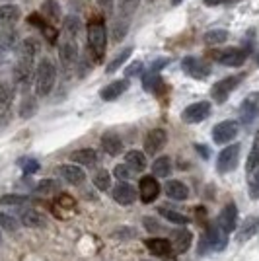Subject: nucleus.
I'll return each mask as SVG.
<instances>
[{
    "instance_id": "obj_1",
    "label": "nucleus",
    "mask_w": 259,
    "mask_h": 261,
    "mask_svg": "<svg viewBox=\"0 0 259 261\" xmlns=\"http://www.w3.org/2000/svg\"><path fill=\"white\" fill-rule=\"evenodd\" d=\"M41 51V45L37 37H25L20 47H18V59L12 70V78L14 84L20 90H28V86L32 84L33 74H35V59L37 53Z\"/></svg>"
},
{
    "instance_id": "obj_2",
    "label": "nucleus",
    "mask_w": 259,
    "mask_h": 261,
    "mask_svg": "<svg viewBox=\"0 0 259 261\" xmlns=\"http://www.w3.org/2000/svg\"><path fill=\"white\" fill-rule=\"evenodd\" d=\"M86 47L94 63H101L108 49V30L103 20H92L86 28Z\"/></svg>"
},
{
    "instance_id": "obj_3",
    "label": "nucleus",
    "mask_w": 259,
    "mask_h": 261,
    "mask_svg": "<svg viewBox=\"0 0 259 261\" xmlns=\"http://www.w3.org/2000/svg\"><path fill=\"white\" fill-rule=\"evenodd\" d=\"M57 80V68H55L51 59H41L35 66V74H33V88H35V96L45 98L51 94Z\"/></svg>"
},
{
    "instance_id": "obj_4",
    "label": "nucleus",
    "mask_w": 259,
    "mask_h": 261,
    "mask_svg": "<svg viewBox=\"0 0 259 261\" xmlns=\"http://www.w3.org/2000/svg\"><path fill=\"white\" fill-rule=\"evenodd\" d=\"M209 59L222 66H242L248 59V49L240 47H228V49H218V51H209Z\"/></svg>"
},
{
    "instance_id": "obj_5",
    "label": "nucleus",
    "mask_w": 259,
    "mask_h": 261,
    "mask_svg": "<svg viewBox=\"0 0 259 261\" xmlns=\"http://www.w3.org/2000/svg\"><path fill=\"white\" fill-rule=\"evenodd\" d=\"M59 59L65 70H70L78 59V41L66 35H59Z\"/></svg>"
},
{
    "instance_id": "obj_6",
    "label": "nucleus",
    "mask_w": 259,
    "mask_h": 261,
    "mask_svg": "<svg viewBox=\"0 0 259 261\" xmlns=\"http://www.w3.org/2000/svg\"><path fill=\"white\" fill-rule=\"evenodd\" d=\"M240 152H242L240 144H228L226 148L218 154V158H216V170L220 174L234 172L238 168V162H240Z\"/></svg>"
},
{
    "instance_id": "obj_7",
    "label": "nucleus",
    "mask_w": 259,
    "mask_h": 261,
    "mask_svg": "<svg viewBox=\"0 0 259 261\" xmlns=\"http://www.w3.org/2000/svg\"><path fill=\"white\" fill-rule=\"evenodd\" d=\"M242 80H244L242 74H234V76H226V78H222V80H218V82L213 84V88H211L213 99H215L216 103H224L228 99V96L236 90L238 84H240Z\"/></svg>"
},
{
    "instance_id": "obj_8",
    "label": "nucleus",
    "mask_w": 259,
    "mask_h": 261,
    "mask_svg": "<svg viewBox=\"0 0 259 261\" xmlns=\"http://www.w3.org/2000/svg\"><path fill=\"white\" fill-rule=\"evenodd\" d=\"M238 133H240V123L238 121H222V123L215 125V129H213V141L216 144H228V142L236 139Z\"/></svg>"
},
{
    "instance_id": "obj_9",
    "label": "nucleus",
    "mask_w": 259,
    "mask_h": 261,
    "mask_svg": "<svg viewBox=\"0 0 259 261\" xmlns=\"http://www.w3.org/2000/svg\"><path fill=\"white\" fill-rule=\"evenodd\" d=\"M182 68L185 70V74L197 80H205L211 74V65L205 59H197V57H185L182 61Z\"/></svg>"
},
{
    "instance_id": "obj_10",
    "label": "nucleus",
    "mask_w": 259,
    "mask_h": 261,
    "mask_svg": "<svg viewBox=\"0 0 259 261\" xmlns=\"http://www.w3.org/2000/svg\"><path fill=\"white\" fill-rule=\"evenodd\" d=\"M211 101H197V103H191L182 111V119L189 125H195V123H201L205 121L209 115H211Z\"/></svg>"
},
{
    "instance_id": "obj_11",
    "label": "nucleus",
    "mask_w": 259,
    "mask_h": 261,
    "mask_svg": "<svg viewBox=\"0 0 259 261\" xmlns=\"http://www.w3.org/2000/svg\"><path fill=\"white\" fill-rule=\"evenodd\" d=\"M216 224L224 234H230L238 228V208L234 203H228L226 207L222 208V213L216 218Z\"/></svg>"
},
{
    "instance_id": "obj_12",
    "label": "nucleus",
    "mask_w": 259,
    "mask_h": 261,
    "mask_svg": "<svg viewBox=\"0 0 259 261\" xmlns=\"http://www.w3.org/2000/svg\"><path fill=\"white\" fill-rule=\"evenodd\" d=\"M139 195H141V201L142 203H154L158 195H160V184L156 181V177L154 175H144L141 179V184H139Z\"/></svg>"
},
{
    "instance_id": "obj_13",
    "label": "nucleus",
    "mask_w": 259,
    "mask_h": 261,
    "mask_svg": "<svg viewBox=\"0 0 259 261\" xmlns=\"http://www.w3.org/2000/svg\"><path fill=\"white\" fill-rule=\"evenodd\" d=\"M166 142H168V133L166 130L152 129L146 135V139H144V150H146V154L154 156V154H158L166 146Z\"/></svg>"
},
{
    "instance_id": "obj_14",
    "label": "nucleus",
    "mask_w": 259,
    "mask_h": 261,
    "mask_svg": "<svg viewBox=\"0 0 259 261\" xmlns=\"http://www.w3.org/2000/svg\"><path fill=\"white\" fill-rule=\"evenodd\" d=\"M57 174L70 185H80L86 181V172L76 164H63L57 168Z\"/></svg>"
},
{
    "instance_id": "obj_15",
    "label": "nucleus",
    "mask_w": 259,
    "mask_h": 261,
    "mask_svg": "<svg viewBox=\"0 0 259 261\" xmlns=\"http://www.w3.org/2000/svg\"><path fill=\"white\" fill-rule=\"evenodd\" d=\"M259 115V92H251L248 98L242 101L240 106V117L242 123H251Z\"/></svg>"
},
{
    "instance_id": "obj_16",
    "label": "nucleus",
    "mask_w": 259,
    "mask_h": 261,
    "mask_svg": "<svg viewBox=\"0 0 259 261\" xmlns=\"http://www.w3.org/2000/svg\"><path fill=\"white\" fill-rule=\"evenodd\" d=\"M170 244H172V248L177 251V253H185V251L191 248V244H193V234L187 228L173 230L172 238H170Z\"/></svg>"
},
{
    "instance_id": "obj_17",
    "label": "nucleus",
    "mask_w": 259,
    "mask_h": 261,
    "mask_svg": "<svg viewBox=\"0 0 259 261\" xmlns=\"http://www.w3.org/2000/svg\"><path fill=\"white\" fill-rule=\"evenodd\" d=\"M28 20H30V23H32V25H35V28H39V30H41L43 37L51 45H55L57 41H59V35H61V33L57 32V28H55L53 23L45 22V20L41 18V16H39V14H32Z\"/></svg>"
},
{
    "instance_id": "obj_18",
    "label": "nucleus",
    "mask_w": 259,
    "mask_h": 261,
    "mask_svg": "<svg viewBox=\"0 0 259 261\" xmlns=\"http://www.w3.org/2000/svg\"><path fill=\"white\" fill-rule=\"evenodd\" d=\"M20 16H22V12H20L18 6H14V4H4V6H0V32L14 28L16 22L20 20Z\"/></svg>"
},
{
    "instance_id": "obj_19",
    "label": "nucleus",
    "mask_w": 259,
    "mask_h": 261,
    "mask_svg": "<svg viewBox=\"0 0 259 261\" xmlns=\"http://www.w3.org/2000/svg\"><path fill=\"white\" fill-rule=\"evenodd\" d=\"M257 230H259V217L251 215V217L246 218V220L242 222V226L238 228L236 242H238V244H244V242H248L249 238H253V236L257 234Z\"/></svg>"
},
{
    "instance_id": "obj_20",
    "label": "nucleus",
    "mask_w": 259,
    "mask_h": 261,
    "mask_svg": "<svg viewBox=\"0 0 259 261\" xmlns=\"http://www.w3.org/2000/svg\"><path fill=\"white\" fill-rule=\"evenodd\" d=\"M18 218H20V222H22L23 226H28V228H43L45 224H47L45 217L39 211H35V208H22L18 213Z\"/></svg>"
},
{
    "instance_id": "obj_21",
    "label": "nucleus",
    "mask_w": 259,
    "mask_h": 261,
    "mask_svg": "<svg viewBox=\"0 0 259 261\" xmlns=\"http://www.w3.org/2000/svg\"><path fill=\"white\" fill-rule=\"evenodd\" d=\"M127 88H129V80H115V82L108 84L106 88H101L99 98L103 99V101H115L121 94L127 92Z\"/></svg>"
},
{
    "instance_id": "obj_22",
    "label": "nucleus",
    "mask_w": 259,
    "mask_h": 261,
    "mask_svg": "<svg viewBox=\"0 0 259 261\" xmlns=\"http://www.w3.org/2000/svg\"><path fill=\"white\" fill-rule=\"evenodd\" d=\"M135 199H137V191H135V187L129 185V184H125V181L117 184V187L113 189V201L119 203V205H133V203H135Z\"/></svg>"
},
{
    "instance_id": "obj_23",
    "label": "nucleus",
    "mask_w": 259,
    "mask_h": 261,
    "mask_svg": "<svg viewBox=\"0 0 259 261\" xmlns=\"http://www.w3.org/2000/svg\"><path fill=\"white\" fill-rule=\"evenodd\" d=\"M206 236H209V242H211V250L222 251L224 248H226L228 234H224L222 230L218 228V224H216V222L209 224V228H206Z\"/></svg>"
},
{
    "instance_id": "obj_24",
    "label": "nucleus",
    "mask_w": 259,
    "mask_h": 261,
    "mask_svg": "<svg viewBox=\"0 0 259 261\" xmlns=\"http://www.w3.org/2000/svg\"><path fill=\"white\" fill-rule=\"evenodd\" d=\"M101 148L109 154V156H117V154L123 152V141L117 133L113 130H108L103 137H101Z\"/></svg>"
},
{
    "instance_id": "obj_25",
    "label": "nucleus",
    "mask_w": 259,
    "mask_h": 261,
    "mask_svg": "<svg viewBox=\"0 0 259 261\" xmlns=\"http://www.w3.org/2000/svg\"><path fill=\"white\" fill-rule=\"evenodd\" d=\"M164 191H166V195L170 197V199H173V201H185V199L189 197L187 185H185L184 181H179V179H170V181H166Z\"/></svg>"
},
{
    "instance_id": "obj_26",
    "label": "nucleus",
    "mask_w": 259,
    "mask_h": 261,
    "mask_svg": "<svg viewBox=\"0 0 259 261\" xmlns=\"http://www.w3.org/2000/svg\"><path fill=\"white\" fill-rule=\"evenodd\" d=\"M70 160L78 166H88V168H94L97 162H99V156L94 148H80L76 152L70 154Z\"/></svg>"
},
{
    "instance_id": "obj_27",
    "label": "nucleus",
    "mask_w": 259,
    "mask_h": 261,
    "mask_svg": "<svg viewBox=\"0 0 259 261\" xmlns=\"http://www.w3.org/2000/svg\"><path fill=\"white\" fill-rule=\"evenodd\" d=\"M12 99H14V90L0 80V121H4L10 115Z\"/></svg>"
},
{
    "instance_id": "obj_28",
    "label": "nucleus",
    "mask_w": 259,
    "mask_h": 261,
    "mask_svg": "<svg viewBox=\"0 0 259 261\" xmlns=\"http://www.w3.org/2000/svg\"><path fill=\"white\" fill-rule=\"evenodd\" d=\"M80 32H82V20H80L78 16H66L65 20H63V32L61 33L78 41Z\"/></svg>"
},
{
    "instance_id": "obj_29",
    "label": "nucleus",
    "mask_w": 259,
    "mask_h": 261,
    "mask_svg": "<svg viewBox=\"0 0 259 261\" xmlns=\"http://www.w3.org/2000/svg\"><path fill=\"white\" fill-rule=\"evenodd\" d=\"M142 86H144L146 92H150V94H160L164 90V80L158 72L148 70L146 74H142Z\"/></svg>"
},
{
    "instance_id": "obj_30",
    "label": "nucleus",
    "mask_w": 259,
    "mask_h": 261,
    "mask_svg": "<svg viewBox=\"0 0 259 261\" xmlns=\"http://www.w3.org/2000/svg\"><path fill=\"white\" fill-rule=\"evenodd\" d=\"M144 244H146V250L150 251L152 255H168L170 250H172L170 240H166V238H150V240H146Z\"/></svg>"
},
{
    "instance_id": "obj_31",
    "label": "nucleus",
    "mask_w": 259,
    "mask_h": 261,
    "mask_svg": "<svg viewBox=\"0 0 259 261\" xmlns=\"http://www.w3.org/2000/svg\"><path fill=\"white\" fill-rule=\"evenodd\" d=\"M125 164L129 166L133 172H144L146 168V156L141 150H129L125 154Z\"/></svg>"
},
{
    "instance_id": "obj_32",
    "label": "nucleus",
    "mask_w": 259,
    "mask_h": 261,
    "mask_svg": "<svg viewBox=\"0 0 259 261\" xmlns=\"http://www.w3.org/2000/svg\"><path fill=\"white\" fill-rule=\"evenodd\" d=\"M41 12L43 16L49 20V23H57L61 20V4L57 0H45L41 4Z\"/></svg>"
},
{
    "instance_id": "obj_33",
    "label": "nucleus",
    "mask_w": 259,
    "mask_h": 261,
    "mask_svg": "<svg viewBox=\"0 0 259 261\" xmlns=\"http://www.w3.org/2000/svg\"><path fill=\"white\" fill-rule=\"evenodd\" d=\"M152 174L154 177H168L172 174V160L168 156H160L152 164Z\"/></svg>"
},
{
    "instance_id": "obj_34",
    "label": "nucleus",
    "mask_w": 259,
    "mask_h": 261,
    "mask_svg": "<svg viewBox=\"0 0 259 261\" xmlns=\"http://www.w3.org/2000/svg\"><path fill=\"white\" fill-rule=\"evenodd\" d=\"M16 45H18V33H16L14 28H10V30H2V32H0V49H2V53L14 49Z\"/></svg>"
},
{
    "instance_id": "obj_35",
    "label": "nucleus",
    "mask_w": 259,
    "mask_h": 261,
    "mask_svg": "<svg viewBox=\"0 0 259 261\" xmlns=\"http://www.w3.org/2000/svg\"><path fill=\"white\" fill-rule=\"evenodd\" d=\"M59 189H61L59 181H55V179H41L39 184L35 185L33 191H35L37 195H55Z\"/></svg>"
},
{
    "instance_id": "obj_36",
    "label": "nucleus",
    "mask_w": 259,
    "mask_h": 261,
    "mask_svg": "<svg viewBox=\"0 0 259 261\" xmlns=\"http://www.w3.org/2000/svg\"><path fill=\"white\" fill-rule=\"evenodd\" d=\"M139 4H141V0H119V14L121 18H125V20H131L133 18V14L137 12L139 8Z\"/></svg>"
},
{
    "instance_id": "obj_37",
    "label": "nucleus",
    "mask_w": 259,
    "mask_h": 261,
    "mask_svg": "<svg viewBox=\"0 0 259 261\" xmlns=\"http://www.w3.org/2000/svg\"><path fill=\"white\" fill-rule=\"evenodd\" d=\"M259 166V130L255 133V139H253V144H251V150H249L248 162H246V170L249 174Z\"/></svg>"
},
{
    "instance_id": "obj_38",
    "label": "nucleus",
    "mask_w": 259,
    "mask_h": 261,
    "mask_svg": "<svg viewBox=\"0 0 259 261\" xmlns=\"http://www.w3.org/2000/svg\"><path fill=\"white\" fill-rule=\"evenodd\" d=\"M203 41L206 45H213V47L224 43V41H228V32L226 30H211L203 35Z\"/></svg>"
},
{
    "instance_id": "obj_39",
    "label": "nucleus",
    "mask_w": 259,
    "mask_h": 261,
    "mask_svg": "<svg viewBox=\"0 0 259 261\" xmlns=\"http://www.w3.org/2000/svg\"><path fill=\"white\" fill-rule=\"evenodd\" d=\"M129 23L131 20H125V18H121V16H115V20H113V39L115 41H121L123 37H125V33L129 30Z\"/></svg>"
},
{
    "instance_id": "obj_40",
    "label": "nucleus",
    "mask_w": 259,
    "mask_h": 261,
    "mask_svg": "<svg viewBox=\"0 0 259 261\" xmlns=\"http://www.w3.org/2000/svg\"><path fill=\"white\" fill-rule=\"evenodd\" d=\"M35 109H37V101L33 96H25L22 99V103H20V115H22L23 119H30L33 113H35Z\"/></svg>"
},
{
    "instance_id": "obj_41",
    "label": "nucleus",
    "mask_w": 259,
    "mask_h": 261,
    "mask_svg": "<svg viewBox=\"0 0 259 261\" xmlns=\"http://www.w3.org/2000/svg\"><path fill=\"white\" fill-rule=\"evenodd\" d=\"M160 213H162V217L166 220H170L173 224H179V226H185L187 222H189V218L182 215V213H177V211H172V208H160Z\"/></svg>"
},
{
    "instance_id": "obj_42",
    "label": "nucleus",
    "mask_w": 259,
    "mask_h": 261,
    "mask_svg": "<svg viewBox=\"0 0 259 261\" xmlns=\"http://www.w3.org/2000/svg\"><path fill=\"white\" fill-rule=\"evenodd\" d=\"M94 185H96L99 191H108L109 185H111V175H109V172H106V170L96 172V175H94Z\"/></svg>"
},
{
    "instance_id": "obj_43",
    "label": "nucleus",
    "mask_w": 259,
    "mask_h": 261,
    "mask_svg": "<svg viewBox=\"0 0 259 261\" xmlns=\"http://www.w3.org/2000/svg\"><path fill=\"white\" fill-rule=\"evenodd\" d=\"M131 53H133V49H131V47H127V49H123V51H121V55H117V57H115V59H113V61L109 63L106 70H108L109 74H111V72H115V70H117L119 66H123V63H125V61L129 59Z\"/></svg>"
},
{
    "instance_id": "obj_44",
    "label": "nucleus",
    "mask_w": 259,
    "mask_h": 261,
    "mask_svg": "<svg viewBox=\"0 0 259 261\" xmlns=\"http://www.w3.org/2000/svg\"><path fill=\"white\" fill-rule=\"evenodd\" d=\"M18 164H20V168L25 175H32L39 170V162L35 158H22V160H18Z\"/></svg>"
},
{
    "instance_id": "obj_45",
    "label": "nucleus",
    "mask_w": 259,
    "mask_h": 261,
    "mask_svg": "<svg viewBox=\"0 0 259 261\" xmlns=\"http://www.w3.org/2000/svg\"><path fill=\"white\" fill-rule=\"evenodd\" d=\"M30 201V197L25 195H4L0 197V205H14V207H20V205H25Z\"/></svg>"
},
{
    "instance_id": "obj_46",
    "label": "nucleus",
    "mask_w": 259,
    "mask_h": 261,
    "mask_svg": "<svg viewBox=\"0 0 259 261\" xmlns=\"http://www.w3.org/2000/svg\"><path fill=\"white\" fill-rule=\"evenodd\" d=\"M113 175L117 177L119 181H127V179H131L135 175V172L131 170L127 164H119V166H115V170H113Z\"/></svg>"
},
{
    "instance_id": "obj_47",
    "label": "nucleus",
    "mask_w": 259,
    "mask_h": 261,
    "mask_svg": "<svg viewBox=\"0 0 259 261\" xmlns=\"http://www.w3.org/2000/svg\"><path fill=\"white\" fill-rule=\"evenodd\" d=\"M0 228L14 232V230H18V220L10 215H6V213H0Z\"/></svg>"
},
{
    "instance_id": "obj_48",
    "label": "nucleus",
    "mask_w": 259,
    "mask_h": 261,
    "mask_svg": "<svg viewBox=\"0 0 259 261\" xmlns=\"http://www.w3.org/2000/svg\"><path fill=\"white\" fill-rule=\"evenodd\" d=\"M249 197H251V199H259V166L251 172V179H249Z\"/></svg>"
},
{
    "instance_id": "obj_49",
    "label": "nucleus",
    "mask_w": 259,
    "mask_h": 261,
    "mask_svg": "<svg viewBox=\"0 0 259 261\" xmlns=\"http://www.w3.org/2000/svg\"><path fill=\"white\" fill-rule=\"evenodd\" d=\"M142 224H144V228L148 230V232H160V230H162V224H160L156 218L144 217L142 218Z\"/></svg>"
},
{
    "instance_id": "obj_50",
    "label": "nucleus",
    "mask_w": 259,
    "mask_h": 261,
    "mask_svg": "<svg viewBox=\"0 0 259 261\" xmlns=\"http://www.w3.org/2000/svg\"><path fill=\"white\" fill-rule=\"evenodd\" d=\"M142 63L141 61H135V63H131L129 66H127V70H125V76L131 78V76H139L142 72Z\"/></svg>"
},
{
    "instance_id": "obj_51",
    "label": "nucleus",
    "mask_w": 259,
    "mask_h": 261,
    "mask_svg": "<svg viewBox=\"0 0 259 261\" xmlns=\"http://www.w3.org/2000/svg\"><path fill=\"white\" fill-rule=\"evenodd\" d=\"M97 6L101 8V10L106 12V14H111L113 12V6H115V0H96Z\"/></svg>"
},
{
    "instance_id": "obj_52",
    "label": "nucleus",
    "mask_w": 259,
    "mask_h": 261,
    "mask_svg": "<svg viewBox=\"0 0 259 261\" xmlns=\"http://www.w3.org/2000/svg\"><path fill=\"white\" fill-rule=\"evenodd\" d=\"M166 65H170V59H158L156 63H152V66H150V70L152 72H158L162 66H166Z\"/></svg>"
},
{
    "instance_id": "obj_53",
    "label": "nucleus",
    "mask_w": 259,
    "mask_h": 261,
    "mask_svg": "<svg viewBox=\"0 0 259 261\" xmlns=\"http://www.w3.org/2000/svg\"><path fill=\"white\" fill-rule=\"evenodd\" d=\"M127 236H137V232H133V230H129V228H123V230L113 232V238H127Z\"/></svg>"
},
{
    "instance_id": "obj_54",
    "label": "nucleus",
    "mask_w": 259,
    "mask_h": 261,
    "mask_svg": "<svg viewBox=\"0 0 259 261\" xmlns=\"http://www.w3.org/2000/svg\"><path fill=\"white\" fill-rule=\"evenodd\" d=\"M206 6H222V4H228V0H203Z\"/></svg>"
},
{
    "instance_id": "obj_55",
    "label": "nucleus",
    "mask_w": 259,
    "mask_h": 261,
    "mask_svg": "<svg viewBox=\"0 0 259 261\" xmlns=\"http://www.w3.org/2000/svg\"><path fill=\"white\" fill-rule=\"evenodd\" d=\"M195 148H197V150H199V152L203 154V156H205V158H206V156H209V152H206V148H205V146H203V144H197V146H195Z\"/></svg>"
},
{
    "instance_id": "obj_56",
    "label": "nucleus",
    "mask_w": 259,
    "mask_h": 261,
    "mask_svg": "<svg viewBox=\"0 0 259 261\" xmlns=\"http://www.w3.org/2000/svg\"><path fill=\"white\" fill-rule=\"evenodd\" d=\"M182 2H184V0H172V6H179Z\"/></svg>"
},
{
    "instance_id": "obj_57",
    "label": "nucleus",
    "mask_w": 259,
    "mask_h": 261,
    "mask_svg": "<svg viewBox=\"0 0 259 261\" xmlns=\"http://www.w3.org/2000/svg\"><path fill=\"white\" fill-rule=\"evenodd\" d=\"M236 2H242V0H228V4H236Z\"/></svg>"
},
{
    "instance_id": "obj_58",
    "label": "nucleus",
    "mask_w": 259,
    "mask_h": 261,
    "mask_svg": "<svg viewBox=\"0 0 259 261\" xmlns=\"http://www.w3.org/2000/svg\"><path fill=\"white\" fill-rule=\"evenodd\" d=\"M255 61H257V65H259V53H257V57H255Z\"/></svg>"
},
{
    "instance_id": "obj_59",
    "label": "nucleus",
    "mask_w": 259,
    "mask_h": 261,
    "mask_svg": "<svg viewBox=\"0 0 259 261\" xmlns=\"http://www.w3.org/2000/svg\"><path fill=\"white\" fill-rule=\"evenodd\" d=\"M0 55H2V49H0Z\"/></svg>"
},
{
    "instance_id": "obj_60",
    "label": "nucleus",
    "mask_w": 259,
    "mask_h": 261,
    "mask_svg": "<svg viewBox=\"0 0 259 261\" xmlns=\"http://www.w3.org/2000/svg\"><path fill=\"white\" fill-rule=\"evenodd\" d=\"M148 2H154V0H148Z\"/></svg>"
}]
</instances>
